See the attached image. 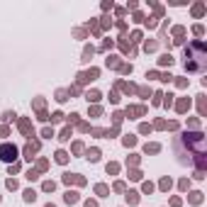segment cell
I'll use <instances>...</instances> for the list:
<instances>
[{
  "label": "cell",
  "mask_w": 207,
  "mask_h": 207,
  "mask_svg": "<svg viewBox=\"0 0 207 207\" xmlns=\"http://www.w3.org/2000/svg\"><path fill=\"white\" fill-rule=\"evenodd\" d=\"M46 207H56V205H46Z\"/></svg>",
  "instance_id": "19"
},
{
  "label": "cell",
  "mask_w": 207,
  "mask_h": 207,
  "mask_svg": "<svg viewBox=\"0 0 207 207\" xmlns=\"http://www.w3.org/2000/svg\"><path fill=\"white\" fill-rule=\"evenodd\" d=\"M27 178H29V180H37L39 176H37V171H29V173H27Z\"/></svg>",
  "instance_id": "17"
},
{
  "label": "cell",
  "mask_w": 207,
  "mask_h": 207,
  "mask_svg": "<svg viewBox=\"0 0 207 207\" xmlns=\"http://www.w3.org/2000/svg\"><path fill=\"white\" fill-rule=\"evenodd\" d=\"M64 200H66L68 205H73V202H78V193H71V190H68V193L64 195Z\"/></svg>",
  "instance_id": "5"
},
{
  "label": "cell",
  "mask_w": 207,
  "mask_h": 207,
  "mask_svg": "<svg viewBox=\"0 0 207 207\" xmlns=\"http://www.w3.org/2000/svg\"><path fill=\"white\" fill-rule=\"evenodd\" d=\"M161 188H163V190H168V188H171V180H168V178H166V180H161Z\"/></svg>",
  "instance_id": "15"
},
{
  "label": "cell",
  "mask_w": 207,
  "mask_h": 207,
  "mask_svg": "<svg viewBox=\"0 0 207 207\" xmlns=\"http://www.w3.org/2000/svg\"><path fill=\"white\" fill-rule=\"evenodd\" d=\"M25 200H27V202H34V200H37V193H34V190H25Z\"/></svg>",
  "instance_id": "8"
},
{
  "label": "cell",
  "mask_w": 207,
  "mask_h": 207,
  "mask_svg": "<svg viewBox=\"0 0 207 207\" xmlns=\"http://www.w3.org/2000/svg\"><path fill=\"white\" fill-rule=\"evenodd\" d=\"M56 161H59V163H66V161H68V154H66V151H59V154H56Z\"/></svg>",
  "instance_id": "9"
},
{
  "label": "cell",
  "mask_w": 207,
  "mask_h": 207,
  "mask_svg": "<svg viewBox=\"0 0 207 207\" xmlns=\"http://www.w3.org/2000/svg\"><path fill=\"white\" fill-rule=\"evenodd\" d=\"M161 64H163V66H166V64L171 66V64H173V59H171V54H166V56H161Z\"/></svg>",
  "instance_id": "10"
},
{
  "label": "cell",
  "mask_w": 207,
  "mask_h": 207,
  "mask_svg": "<svg viewBox=\"0 0 207 207\" xmlns=\"http://www.w3.org/2000/svg\"><path fill=\"white\" fill-rule=\"evenodd\" d=\"M88 158H90V161H98V158H100V151H98V149H90V151H88Z\"/></svg>",
  "instance_id": "7"
},
{
  "label": "cell",
  "mask_w": 207,
  "mask_h": 207,
  "mask_svg": "<svg viewBox=\"0 0 207 207\" xmlns=\"http://www.w3.org/2000/svg\"><path fill=\"white\" fill-rule=\"evenodd\" d=\"M202 49H205V46H202L200 42H195L190 49H185V54H188V51L193 54V59H190V61H185V68H188V71H202V66H205V61H202V59H205Z\"/></svg>",
  "instance_id": "1"
},
{
  "label": "cell",
  "mask_w": 207,
  "mask_h": 207,
  "mask_svg": "<svg viewBox=\"0 0 207 207\" xmlns=\"http://www.w3.org/2000/svg\"><path fill=\"white\" fill-rule=\"evenodd\" d=\"M146 151H151V154H156V151H158V144H146Z\"/></svg>",
  "instance_id": "12"
},
{
  "label": "cell",
  "mask_w": 207,
  "mask_h": 207,
  "mask_svg": "<svg viewBox=\"0 0 207 207\" xmlns=\"http://www.w3.org/2000/svg\"><path fill=\"white\" fill-rule=\"evenodd\" d=\"M85 98H88L90 102H95V100H100V93H98V90H90V93H88Z\"/></svg>",
  "instance_id": "6"
},
{
  "label": "cell",
  "mask_w": 207,
  "mask_h": 207,
  "mask_svg": "<svg viewBox=\"0 0 207 207\" xmlns=\"http://www.w3.org/2000/svg\"><path fill=\"white\" fill-rule=\"evenodd\" d=\"M0 158L7 161V163H12L17 158V146L15 144H3V146H0Z\"/></svg>",
  "instance_id": "2"
},
{
  "label": "cell",
  "mask_w": 207,
  "mask_h": 207,
  "mask_svg": "<svg viewBox=\"0 0 207 207\" xmlns=\"http://www.w3.org/2000/svg\"><path fill=\"white\" fill-rule=\"evenodd\" d=\"M68 137H71V129H64V132H61V137H59V139H61V141H66V139H68Z\"/></svg>",
  "instance_id": "14"
},
{
  "label": "cell",
  "mask_w": 207,
  "mask_h": 207,
  "mask_svg": "<svg viewBox=\"0 0 207 207\" xmlns=\"http://www.w3.org/2000/svg\"><path fill=\"white\" fill-rule=\"evenodd\" d=\"M129 178H134V180H139V178H141V173H139V171H132V173H129Z\"/></svg>",
  "instance_id": "16"
},
{
  "label": "cell",
  "mask_w": 207,
  "mask_h": 207,
  "mask_svg": "<svg viewBox=\"0 0 207 207\" xmlns=\"http://www.w3.org/2000/svg\"><path fill=\"white\" fill-rule=\"evenodd\" d=\"M54 188H56V185H54V180H46V183H44V190H46V193H51Z\"/></svg>",
  "instance_id": "11"
},
{
  "label": "cell",
  "mask_w": 207,
  "mask_h": 207,
  "mask_svg": "<svg viewBox=\"0 0 207 207\" xmlns=\"http://www.w3.org/2000/svg\"><path fill=\"white\" fill-rule=\"evenodd\" d=\"M127 202H129V205H137V202H139V193L129 190V193H127Z\"/></svg>",
  "instance_id": "4"
},
{
  "label": "cell",
  "mask_w": 207,
  "mask_h": 207,
  "mask_svg": "<svg viewBox=\"0 0 207 207\" xmlns=\"http://www.w3.org/2000/svg\"><path fill=\"white\" fill-rule=\"evenodd\" d=\"M61 120H64L61 112H54V115H51V122H61Z\"/></svg>",
  "instance_id": "13"
},
{
  "label": "cell",
  "mask_w": 207,
  "mask_h": 207,
  "mask_svg": "<svg viewBox=\"0 0 207 207\" xmlns=\"http://www.w3.org/2000/svg\"><path fill=\"white\" fill-rule=\"evenodd\" d=\"M34 151H39V141H29V144L25 146V156H27V158H32Z\"/></svg>",
  "instance_id": "3"
},
{
  "label": "cell",
  "mask_w": 207,
  "mask_h": 207,
  "mask_svg": "<svg viewBox=\"0 0 207 207\" xmlns=\"http://www.w3.org/2000/svg\"><path fill=\"white\" fill-rule=\"evenodd\" d=\"M85 207H98V205L95 202H85Z\"/></svg>",
  "instance_id": "18"
}]
</instances>
